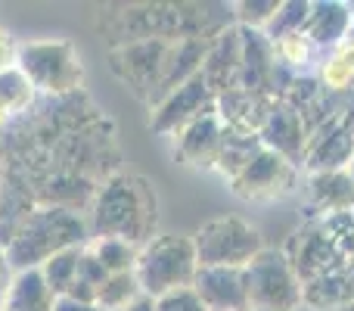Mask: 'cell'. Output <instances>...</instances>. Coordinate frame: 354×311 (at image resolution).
I'll use <instances>...</instances> for the list:
<instances>
[{
  "label": "cell",
  "instance_id": "6",
  "mask_svg": "<svg viewBox=\"0 0 354 311\" xmlns=\"http://www.w3.org/2000/svg\"><path fill=\"white\" fill-rule=\"evenodd\" d=\"M193 290L208 311H236L245 299L243 281L233 268H199Z\"/></svg>",
  "mask_w": 354,
  "mask_h": 311
},
{
  "label": "cell",
  "instance_id": "9",
  "mask_svg": "<svg viewBox=\"0 0 354 311\" xmlns=\"http://www.w3.org/2000/svg\"><path fill=\"white\" fill-rule=\"evenodd\" d=\"M87 252L103 265L106 274H128L137 265V246H131L128 240L118 237H91V243H84Z\"/></svg>",
  "mask_w": 354,
  "mask_h": 311
},
{
  "label": "cell",
  "instance_id": "17",
  "mask_svg": "<svg viewBox=\"0 0 354 311\" xmlns=\"http://www.w3.org/2000/svg\"><path fill=\"white\" fill-rule=\"evenodd\" d=\"M6 187V165H3V159H0V190Z\"/></svg>",
  "mask_w": 354,
  "mask_h": 311
},
{
  "label": "cell",
  "instance_id": "7",
  "mask_svg": "<svg viewBox=\"0 0 354 311\" xmlns=\"http://www.w3.org/2000/svg\"><path fill=\"white\" fill-rule=\"evenodd\" d=\"M53 299L56 296L50 293L41 268L16 271V277H12V283H10V293H6V302L0 311H50L53 308Z\"/></svg>",
  "mask_w": 354,
  "mask_h": 311
},
{
  "label": "cell",
  "instance_id": "13",
  "mask_svg": "<svg viewBox=\"0 0 354 311\" xmlns=\"http://www.w3.org/2000/svg\"><path fill=\"white\" fill-rule=\"evenodd\" d=\"M16 60H19V44L12 41L10 31L0 28V72H10V69H16Z\"/></svg>",
  "mask_w": 354,
  "mask_h": 311
},
{
  "label": "cell",
  "instance_id": "8",
  "mask_svg": "<svg viewBox=\"0 0 354 311\" xmlns=\"http://www.w3.org/2000/svg\"><path fill=\"white\" fill-rule=\"evenodd\" d=\"M35 103V87L28 85L19 69L0 72V125H10L12 118H22Z\"/></svg>",
  "mask_w": 354,
  "mask_h": 311
},
{
  "label": "cell",
  "instance_id": "4",
  "mask_svg": "<svg viewBox=\"0 0 354 311\" xmlns=\"http://www.w3.org/2000/svg\"><path fill=\"white\" fill-rule=\"evenodd\" d=\"M199 262H196V246L187 237H156L140 246L134 265V277L140 283V293L149 299L171 293L180 287H193Z\"/></svg>",
  "mask_w": 354,
  "mask_h": 311
},
{
  "label": "cell",
  "instance_id": "5",
  "mask_svg": "<svg viewBox=\"0 0 354 311\" xmlns=\"http://www.w3.org/2000/svg\"><path fill=\"white\" fill-rule=\"evenodd\" d=\"M199 268H233L255 246V233H249L239 221H212L193 240Z\"/></svg>",
  "mask_w": 354,
  "mask_h": 311
},
{
  "label": "cell",
  "instance_id": "3",
  "mask_svg": "<svg viewBox=\"0 0 354 311\" xmlns=\"http://www.w3.org/2000/svg\"><path fill=\"white\" fill-rule=\"evenodd\" d=\"M16 69L28 78L35 94L47 97H72L81 91L84 66L72 41L66 37H44V41L19 44Z\"/></svg>",
  "mask_w": 354,
  "mask_h": 311
},
{
  "label": "cell",
  "instance_id": "2",
  "mask_svg": "<svg viewBox=\"0 0 354 311\" xmlns=\"http://www.w3.org/2000/svg\"><path fill=\"white\" fill-rule=\"evenodd\" d=\"M84 240L87 221L78 212H68L59 206H35L6 246V258H10L12 271H31L41 268L56 252L84 246Z\"/></svg>",
  "mask_w": 354,
  "mask_h": 311
},
{
  "label": "cell",
  "instance_id": "1",
  "mask_svg": "<svg viewBox=\"0 0 354 311\" xmlns=\"http://www.w3.org/2000/svg\"><path fill=\"white\" fill-rule=\"evenodd\" d=\"M156 224V196L143 177L112 175L103 187H97L91 206L93 237H118L131 246H147V233Z\"/></svg>",
  "mask_w": 354,
  "mask_h": 311
},
{
  "label": "cell",
  "instance_id": "12",
  "mask_svg": "<svg viewBox=\"0 0 354 311\" xmlns=\"http://www.w3.org/2000/svg\"><path fill=\"white\" fill-rule=\"evenodd\" d=\"M153 311H208V308L202 305V299L196 296L193 287H180L153 299Z\"/></svg>",
  "mask_w": 354,
  "mask_h": 311
},
{
  "label": "cell",
  "instance_id": "14",
  "mask_svg": "<svg viewBox=\"0 0 354 311\" xmlns=\"http://www.w3.org/2000/svg\"><path fill=\"white\" fill-rule=\"evenodd\" d=\"M50 311H100L97 302H81L75 296H56Z\"/></svg>",
  "mask_w": 354,
  "mask_h": 311
},
{
  "label": "cell",
  "instance_id": "10",
  "mask_svg": "<svg viewBox=\"0 0 354 311\" xmlns=\"http://www.w3.org/2000/svg\"><path fill=\"white\" fill-rule=\"evenodd\" d=\"M81 252H84V246H72V249L56 252L53 258H47V262L41 265V274H44V281H47V287L53 296H66L68 290H72L75 277H78Z\"/></svg>",
  "mask_w": 354,
  "mask_h": 311
},
{
  "label": "cell",
  "instance_id": "18",
  "mask_svg": "<svg viewBox=\"0 0 354 311\" xmlns=\"http://www.w3.org/2000/svg\"><path fill=\"white\" fill-rule=\"evenodd\" d=\"M0 156H3V141H0Z\"/></svg>",
  "mask_w": 354,
  "mask_h": 311
},
{
  "label": "cell",
  "instance_id": "15",
  "mask_svg": "<svg viewBox=\"0 0 354 311\" xmlns=\"http://www.w3.org/2000/svg\"><path fill=\"white\" fill-rule=\"evenodd\" d=\"M12 277H16V271H12L10 258H6V249L0 246V308H3V302H6V293H10Z\"/></svg>",
  "mask_w": 354,
  "mask_h": 311
},
{
  "label": "cell",
  "instance_id": "16",
  "mask_svg": "<svg viewBox=\"0 0 354 311\" xmlns=\"http://www.w3.org/2000/svg\"><path fill=\"white\" fill-rule=\"evenodd\" d=\"M122 311H153V299H149V296H140V299L131 302V305L122 308Z\"/></svg>",
  "mask_w": 354,
  "mask_h": 311
},
{
  "label": "cell",
  "instance_id": "11",
  "mask_svg": "<svg viewBox=\"0 0 354 311\" xmlns=\"http://www.w3.org/2000/svg\"><path fill=\"white\" fill-rule=\"evenodd\" d=\"M140 283H137L134 271H128V274H109L103 281V287L97 290V305L100 311H122L128 308L131 302L140 299Z\"/></svg>",
  "mask_w": 354,
  "mask_h": 311
}]
</instances>
